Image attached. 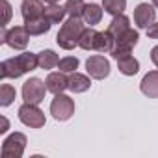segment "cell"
Returning <instances> with one entry per match:
<instances>
[{
  "mask_svg": "<svg viewBox=\"0 0 158 158\" xmlns=\"http://www.w3.org/2000/svg\"><path fill=\"white\" fill-rule=\"evenodd\" d=\"M84 28H86V24L82 23V19L69 17L67 21H63V24L56 35V43L60 45V48L73 50L74 47H78V39H80Z\"/></svg>",
  "mask_w": 158,
  "mask_h": 158,
  "instance_id": "cell-1",
  "label": "cell"
},
{
  "mask_svg": "<svg viewBox=\"0 0 158 158\" xmlns=\"http://www.w3.org/2000/svg\"><path fill=\"white\" fill-rule=\"evenodd\" d=\"M138 41H139V34H138V30L128 28L127 32H123L121 35L115 37V47H114V50L110 52V56L117 61V60H121V58L132 54V48L138 45Z\"/></svg>",
  "mask_w": 158,
  "mask_h": 158,
  "instance_id": "cell-2",
  "label": "cell"
},
{
  "mask_svg": "<svg viewBox=\"0 0 158 158\" xmlns=\"http://www.w3.org/2000/svg\"><path fill=\"white\" fill-rule=\"evenodd\" d=\"M30 34L26 30V26H13V28H6L2 26V35H0V43H6L8 47H11L13 50H24L28 47L30 41Z\"/></svg>",
  "mask_w": 158,
  "mask_h": 158,
  "instance_id": "cell-3",
  "label": "cell"
},
{
  "mask_svg": "<svg viewBox=\"0 0 158 158\" xmlns=\"http://www.w3.org/2000/svg\"><path fill=\"white\" fill-rule=\"evenodd\" d=\"M47 84L37 76H32L23 84V101L24 102H30V104H41L45 101V95H47Z\"/></svg>",
  "mask_w": 158,
  "mask_h": 158,
  "instance_id": "cell-4",
  "label": "cell"
},
{
  "mask_svg": "<svg viewBox=\"0 0 158 158\" xmlns=\"http://www.w3.org/2000/svg\"><path fill=\"white\" fill-rule=\"evenodd\" d=\"M19 121L30 128H43L47 123V117L43 114V110L39 108V104H30L24 102L19 106Z\"/></svg>",
  "mask_w": 158,
  "mask_h": 158,
  "instance_id": "cell-5",
  "label": "cell"
},
{
  "mask_svg": "<svg viewBox=\"0 0 158 158\" xmlns=\"http://www.w3.org/2000/svg\"><path fill=\"white\" fill-rule=\"evenodd\" d=\"M50 114L56 121H69L74 115V101L65 93L54 95L50 102Z\"/></svg>",
  "mask_w": 158,
  "mask_h": 158,
  "instance_id": "cell-6",
  "label": "cell"
},
{
  "mask_svg": "<svg viewBox=\"0 0 158 158\" xmlns=\"http://www.w3.org/2000/svg\"><path fill=\"white\" fill-rule=\"evenodd\" d=\"M26 143H28V139L23 132H13L2 141L0 154H2V158H21L24 154Z\"/></svg>",
  "mask_w": 158,
  "mask_h": 158,
  "instance_id": "cell-7",
  "label": "cell"
},
{
  "mask_svg": "<svg viewBox=\"0 0 158 158\" xmlns=\"http://www.w3.org/2000/svg\"><path fill=\"white\" fill-rule=\"evenodd\" d=\"M86 71L93 80H104V78L110 76V71H112L110 60L104 58L102 54H93L86 60Z\"/></svg>",
  "mask_w": 158,
  "mask_h": 158,
  "instance_id": "cell-8",
  "label": "cell"
},
{
  "mask_svg": "<svg viewBox=\"0 0 158 158\" xmlns=\"http://www.w3.org/2000/svg\"><path fill=\"white\" fill-rule=\"evenodd\" d=\"M156 21V8L149 2H141L134 8V24L139 30H147Z\"/></svg>",
  "mask_w": 158,
  "mask_h": 158,
  "instance_id": "cell-9",
  "label": "cell"
},
{
  "mask_svg": "<svg viewBox=\"0 0 158 158\" xmlns=\"http://www.w3.org/2000/svg\"><path fill=\"white\" fill-rule=\"evenodd\" d=\"M45 84H47V89L48 93H63L65 89H69V76L67 73H61V71H56V73H48V76L45 78Z\"/></svg>",
  "mask_w": 158,
  "mask_h": 158,
  "instance_id": "cell-10",
  "label": "cell"
},
{
  "mask_svg": "<svg viewBox=\"0 0 158 158\" xmlns=\"http://www.w3.org/2000/svg\"><path fill=\"white\" fill-rule=\"evenodd\" d=\"M139 89L149 99H158V69L149 71L139 82Z\"/></svg>",
  "mask_w": 158,
  "mask_h": 158,
  "instance_id": "cell-11",
  "label": "cell"
},
{
  "mask_svg": "<svg viewBox=\"0 0 158 158\" xmlns=\"http://www.w3.org/2000/svg\"><path fill=\"white\" fill-rule=\"evenodd\" d=\"M91 88V76L89 74H82V73H71L69 74V91L71 93H84Z\"/></svg>",
  "mask_w": 158,
  "mask_h": 158,
  "instance_id": "cell-12",
  "label": "cell"
},
{
  "mask_svg": "<svg viewBox=\"0 0 158 158\" xmlns=\"http://www.w3.org/2000/svg\"><path fill=\"white\" fill-rule=\"evenodd\" d=\"M21 15H23L24 21L43 17V15H45L43 0H24V2L21 4Z\"/></svg>",
  "mask_w": 158,
  "mask_h": 158,
  "instance_id": "cell-13",
  "label": "cell"
},
{
  "mask_svg": "<svg viewBox=\"0 0 158 158\" xmlns=\"http://www.w3.org/2000/svg\"><path fill=\"white\" fill-rule=\"evenodd\" d=\"M24 26L28 30V34L34 37V35H45L47 32H50L52 28V23L43 15V17H37V19H30V21H24Z\"/></svg>",
  "mask_w": 158,
  "mask_h": 158,
  "instance_id": "cell-14",
  "label": "cell"
},
{
  "mask_svg": "<svg viewBox=\"0 0 158 158\" xmlns=\"http://www.w3.org/2000/svg\"><path fill=\"white\" fill-rule=\"evenodd\" d=\"M23 74L24 73H23V69H21L15 56L8 58V60H4L0 63V78H2V80H6V78H21Z\"/></svg>",
  "mask_w": 158,
  "mask_h": 158,
  "instance_id": "cell-15",
  "label": "cell"
},
{
  "mask_svg": "<svg viewBox=\"0 0 158 158\" xmlns=\"http://www.w3.org/2000/svg\"><path fill=\"white\" fill-rule=\"evenodd\" d=\"M114 47H115V37H114L108 30L97 34V39H95V50H97L99 54H110V52L114 50Z\"/></svg>",
  "mask_w": 158,
  "mask_h": 158,
  "instance_id": "cell-16",
  "label": "cell"
},
{
  "mask_svg": "<svg viewBox=\"0 0 158 158\" xmlns=\"http://www.w3.org/2000/svg\"><path fill=\"white\" fill-rule=\"evenodd\" d=\"M117 69H119V73L125 74V76H134V74H138V71H139V61H138L132 54H128V56L117 60Z\"/></svg>",
  "mask_w": 158,
  "mask_h": 158,
  "instance_id": "cell-17",
  "label": "cell"
},
{
  "mask_svg": "<svg viewBox=\"0 0 158 158\" xmlns=\"http://www.w3.org/2000/svg\"><path fill=\"white\" fill-rule=\"evenodd\" d=\"M37 58H39V69H43V71H52V69H56L58 63H60V56H58L54 50H50V48L41 50V52L37 54Z\"/></svg>",
  "mask_w": 158,
  "mask_h": 158,
  "instance_id": "cell-18",
  "label": "cell"
},
{
  "mask_svg": "<svg viewBox=\"0 0 158 158\" xmlns=\"http://www.w3.org/2000/svg\"><path fill=\"white\" fill-rule=\"evenodd\" d=\"M102 13H104L102 4L99 6V4L91 2V4H88V6H86V11H84V23H86V24H89V26H95V24H99V23H101Z\"/></svg>",
  "mask_w": 158,
  "mask_h": 158,
  "instance_id": "cell-19",
  "label": "cell"
},
{
  "mask_svg": "<svg viewBox=\"0 0 158 158\" xmlns=\"http://www.w3.org/2000/svg\"><path fill=\"white\" fill-rule=\"evenodd\" d=\"M128 28H132V26H130V19H128L125 13L115 15V17L112 19V23L108 24V32H110L114 37L121 35V34H123V32H127Z\"/></svg>",
  "mask_w": 158,
  "mask_h": 158,
  "instance_id": "cell-20",
  "label": "cell"
},
{
  "mask_svg": "<svg viewBox=\"0 0 158 158\" xmlns=\"http://www.w3.org/2000/svg\"><path fill=\"white\" fill-rule=\"evenodd\" d=\"M65 15H67V10H65V6H60V2H58V4H47V6H45V17H47L52 24L63 23Z\"/></svg>",
  "mask_w": 158,
  "mask_h": 158,
  "instance_id": "cell-21",
  "label": "cell"
},
{
  "mask_svg": "<svg viewBox=\"0 0 158 158\" xmlns=\"http://www.w3.org/2000/svg\"><path fill=\"white\" fill-rule=\"evenodd\" d=\"M97 30L93 26H86L80 39H78V47L82 50H95V39H97Z\"/></svg>",
  "mask_w": 158,
  "mask_h": 158,
  "instance_id": "cell-22",
  "label": "cell"
},
{
  "mask_svg": "<svg viewBox=\"0 0 158 158\" xmlns=\"http://www.w3.org/2000/svg\"><path fill=\"white\" fill-rule=\"evenodd\" d=\"M86 2L84 0H67L65 2V10L69 17H76V19H84V11H86Z\"/></svg>",
  "mask_w": 158,
  "mask_h": 158,
  "instance_id": "cell-23",
  "label": "cell"
},
{
  "mask_svg": "<svg viewBox=\"0 0 158 158\" xmlns=\"http://www.w3.org/2000/svg\"><path fill=\"white\" fill-rule=\"evenodd\" d=\"M102 8H104V13L115 17V15L125 13V10H127V0H102Z\"/></svg>",
  "mask_w": 158,
  "mask_h": 158,
  "instance_id": "cell-24",
  "label": "cell"
},
{
  "mask_svg": "<svg viewBox=\"0 0 158 158\" xmlns=\"http://www.w3.org/2000/svg\"><path fill=\"white\" fill-rule=\"evenodd\" d=\"M17 97V91L11 84H2L0 86V106L2 108H8Z\"/></svg>",
  "mask_w": 158,
  "mask_h": 158,
  "instance_id": "cell-25",
  "label": "cell"
},
{
  "mask_svg": "<svg viewBox=\"0 0 158 158\" xmlns=\"http://www.w3.org/2000/svg\"><path fill=\"white\" fill-rule=\"evenodd\" d=\"M78 65H80V60H78L76 56H65V58H60V63H58V69L61 73H74L78 69Z\"/></svg>",
  "mask_w": 158,
  "mask_h": 158,
  "instance_id": "cell-26",
  "label": "cell"
},
{
  "mask_svg": "<svg viewBox=\"0 0 158 158\" xmlns=\"http://www.w3.org/2000/svg\"><path fill=\"white\" fill-rule=\"evenodd\" d=\"M2 8H4V21H2V26H8L10 21H11V4L8 0H2Z\"/></svg>",
  "mask_w": 158,
  "mask_h": 158,
  "instance_id": "cell-27",
  "label": "cell"
},
{
  "mask_svg": "<svg viewBox=\"0 0 158 158\" xmlns=\"http://www.w3.org/2000/svg\"><path fill=\"white\" fill-rule=\"evenodd\" d=\"M147 37H151V39H158V23H156V21L147 28Z\"/></svg>",
  "mask_w": 158,
  "mask_h": 158,
  "instance_id": "cell-28",
  "label": "cell"
},
{
  "mask_svg": "<svg viewBox=\"0 0 158 158\" xmlns=\"http://www.w3.org/2000/svg\"><path fill=\"white\" fill-rule=\"evenodd\" d=\"M0 121H2V127H0V134H6L8 130H10V121H8V117H0Z\"/></svg>",
  "mask_w": 158,
  "mask_h": 158,
  "instance_id": "cell-29",
  "label": "cell"
},
{
  "mask_svg": "<svg viewBox=\"0 0 158 158\" xmlns=\"http://www.w3.org/2000/svg\"><path fill=\"white\" fill-rule=\"evenodd\" d=\"M151 60H152V63H154L156 69H158V45L151 48Z\"/></svg>",
  "mask_w": 158,
  "mask_h": 158,
  "instance_id": "cell-30",
  "label": "cell"
},
{
  "mask_svg": "<svg viewBox=\"0 0 158 158\" xmlns=\"http://www.w3.org/2000/svg\"><path fill=\"white\" fill-rule=\"evenodd\" d=\"M43 2H45V4H58L60 0H43Z\"/></svg>",
  "mask_w": 158,
  "mask_h": 158,
  "instance_id": "cell-31",
  "label": "cell"
},
{
  "mask_svg": "<svg viewBox=\"0 0 158 158\" xmlns=\"http://www.w3.org/2000/svg\"><path fill=\"white\" fill-rule=\"evenodd\" d=\"M151 2H152V6H154V8L158 10V0H151Z\"/></svg>",
  "mask_w": 158,
  "mask_h": 158,
  "instance_id": "cell-32",
  "label": "cell"
}]
</instances>
